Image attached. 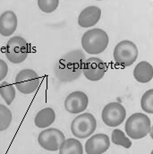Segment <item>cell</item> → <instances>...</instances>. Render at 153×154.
<instances>
[{"label": "cell", "mask_w": 153, "mask_h": 154, "mask_svg": "<svg viewBox=\"0 0 153 154\" xmlns=\"http://www.w3.org/2000/svg\"><path fill=\"white\" fill-rule=\"evenodd\" d=\"M40 79L38 74L32 69L21 70L15 77V86L17 90L23 94L35 92L39 87Z\"/></svg>", "instance_id": "52a82bcc"}, {"label": "cell", "mask_w": 153, "mask_h": 154, "mask_svg": "<svg viewBox=\"0 0 153 154\" xmlns=\"http://www.w3.org/2000/svg\"><path fill=\"white\" fill-rule=\"evenodd\" d=\"M111 141L115 145L122 146L125 149H129L132 147V142L129 138H127L124 133L120 129H115L112 131Z\"/></svg>", "instance_id": "d6986e66"}, {"label": "cell", "mask_w": 153, "mask_h": 154, "mask_svg": "<svg viewBox=\"0 0 153 154\" xmlns=\"http://www.w3.org/2000/svg\"><path fill=\"white\" fill-rule=\"evenodd\" d=\"M97 128V121L90 113H82L77 116L72 121V134L79 139H85L90 136Z\"/></svg>", "instance_id": "8992f818"}, {"label": "cell", "mask_w": 153, "mask_h": 154, "mask_svg": "<svg viewBox=\"0 0 153 154\" xmlns=\"http://www.w3.org/2000/svg\"><path fill=\"white\" fill-rule=\"evenodd\" d=\"M89 98L83 91H76L70 93L65 100V108L71 114H79L88 108Z\"/></svg>", "instance_id": "8fae6325"}, {"label": "cell", "mask_w": 153, "mask_h": 154, "mask_svg": "<svg viewBox=\"0 0 153 154\" xmlns=\"http://www.w3.org/2000/svg\"><path fill=\"white\" fill-rule=\"evenodd\" d=\"M101 17V9L96 5L85 7L79 14L78 24L81 28L92 27L98 23Z\"/></svg>", "instance_id": "4fadbf2b"}, {"label": "cell", "mask_w": 153, "mask_h": 154, "mask_svg": "<svg viewBox=\"0 0 153 154\" xmlns=\"http://www.w3.org/2000/svg\"><path fill=\"white\" fill-rule=\"evenodd\" d=\"M109 42L108 33L99 28L91 29L84 32L81 37V47L84 51L90 55H99L104 52Z\"/></svg>", "instance_id": "7a4b0ae2"}, {"label": "cell", "mask_w": 153, "mask_h": 154, "mask_svg": "<svg viewBox=\"0 0 153 154\" xmlns=\"http://www.w3.org/2000/svg\"><path fill=\"white\" fill-rule=\"evenodd\" d=\"M0 95L7 105H11L15 99V89L13 84L8 82L0 83Z\"/></svg>", "instance_id": "ac0fdd59"}, {"label": "cell", "mask_w": 153, "mask_h": 154, "mask_svg": "<svg viewBox=\"0 0 153 154\" xmlns=\"http://www.w3.org/2000/svg\"><path fill=\"white\" fill-rule=\"evenodd\" d=\"M66 140L64 134L57 128H48L40 132L38 142L40 147L48 152H57Z\"/></svg>", "instance_id": "ba28073f"}, {"label": "cell", "mask_w": 153, "mask_h": 154, "mask_svg": "<svg viewBox=\"0 0 153 154\" xmlns=\"http://www.w3.org/2000/svg\"><path fill=\"white\" fill-rule=\"evenodd\" d=\"M152 66L147 61H142L133 69L134 79L141 83H147L152 80Z\"/></svg>", "instance_id": "9a60e30c"}, {"label": "cell", "mask_w": 153, "mask_h": 154, "mask_svg": "<svg viewBox=\"0 0 153 154\" xmlns=\"http://www.w3.org/2000/svg\"><path fill=\"white\" fill-rule=\"evenodd\" d=\"M110 147L109 137L105 134H97L89 138L85 143L87 154H103Z\"/></svg>", "instance_id": "7c38bea8"}, {"label": "cell", "mask_w": 153, "mask_h": 154, "mask_svg": "<svg viewBox=\"0 0 153 154\" xmlns=\"http://www.w3.org/2000/svg\"><path fill=\"white\" fill-rule=\"evenodd\" d=\"M58 0H38V5L39 9L46 14H50L56 11L58 7Z\"/></svg>", "instance_id": "7402d4cb"}, {"label": "cell", "mask_w": 153, "mask_h": 154, "mask_svg": "<svg viewBox=\"0 0 153 154\" xmlns=\"http://www.w3.org/2000/svg\"><path fill=\"white\" fill-rule=\"evenodd\" d=\"M86 59L85 54L80 49L67 52L56 63L54 66L55 76L62 82L75 81L82 74Z\"/></svg>", "instance_id": "6da1fadb"}, {"label": "cell", "mask_w": 153, "mask_h": 154, "mask_svg": "<svg viewBox=\"0 0 153 154\" xmlns=\"http://www.w3.org/2000/svg\"><path fill=\"white\" fill-rule=\"evenodd\" d=\"M107 72V65L99 57H92L86 59L82 74L86 79L91 82L101 80Z\"/></svg>", "instance_id": "30bf717a"}, {"label": "cell", "mask_w": 153, "mask_h": 154, "mask_svg": "<svg viewBox=\"0 0 153 154\" xmlns=\"http://www.w3.org/2000/svg\"><path fill=\"white\" fill-rule=\"evenodd\" d=\"M30 53V45L25 38L14 36L10 38L5 46L6 58L13 64H21Z\"/></svg>", "instance_id": "5b68a950"}, {"label": "cell", "mask_w": 153, "mask_h": 154, "mask_svg": "<svg viewBox=\"0 0 153 154\" xmlns=\"http://www.w3.org/2000/svg\"><path fill=\"white\" fill-rule=\"evenodd\" d=\"M138 55L139 50L137 46L128 39H124L117 43L113 52L115 64L123 67H128L134 64Z\"/></svg>", "instance_id": "277c9868"}, {"label": "cell", "mask_w": 153, "mask_h": 154, "mask_svg": "<svg viewBox=\"0 0 153 154\" xmlns=\"http://www.w3.org/2000/svg\"><path fill=\"white\" fill-rule=\"evenodd\" d=\"M151 154H153V152H151Z\"/></svg>", "instance_id": "cb8c5ba5"}, {"label": "cell", "mask_w": 153, "mask_h": 154, "mask_svg": "<svg viewBox=\"0 0 153 154\" xmlns=\"http://www.w3.org/2000/svg\"><path fill=\"white\" fill-rule=\"evenodd\" d=\"M8 74V66L3 60L0 59V82H2Z\"/></svg>", "instance_id": "603a6c76"}, {"label": "cell", "mask_w": 153, "mask_h": 154, "mask_svg": "<svg viewBox=\"0 0 153 154\" xmlns=\"http://www.w3.org/2000/svg\"><path fill=\"white\" fill-rule=\"evenodd\" d=\"M126 116L124 107L119 102H110L107 104L101 113V118L105 125L109 127L120 125Z\"/></svg>", "instance_id": "9c48e42d"}, {"label": "cell", "mask_w": 153, "mask_h": 154, "mask_svg": "<svg viewBox=\"0 0 153 154\" xmlns=\"http://www.w3.org/2000/svg\"><path fill=\"white\" fill-rule=\"evenodd\" d=\"M17 16L13 11H5L0 15V34L9 37L14 33L17 28Z\"/></svg>", "instance_id": "5bb4252c"}, {"label": "cell", "mask_w": 153, "mask_h": 154, "mask_svg": "<svg viewBox=\"0 0 153 154\" xmlns=\"http://www.w3.org/2000/svg\"><path fill=\"white\" fill-rule=\"evenodd\" d=\"M56 120V113L52 108H45L39 110L34 118V124L38 128H47Z\"/></svg>", "instance_id": "2e32d148"}, {"label": "cell", "mask_w": 153, "mask_h": 154, "mask_svg": "<svg viewBox=\"0 0 153 154\" xmlns=\"http://www.w3.org/2000/svg\"><path fill=\"white\" fill-rule=\"evenodd\" d=\"M151 122L143 113H134L126 120L125 133L133 140L142 139L150 134Z\"/></svg>", "instance_id": "3957f363"}, {"label": "cell", "mask_w": 153, "mask_h": 154, "mask_svg": "<svg viewBox=\"0 0 153 154\" xmlns=\"http://www.w3.org/2000/svg\"><path fill=\"white\" fill-rule=\"evenodd\" d=\"M141 107L143 111L148 114L153 113V90L150 89L145 91L141 100Z\"/></svg>", "instance_id": "44dd1931"}, {"label": "cell", "mask_w": 153, "mask_h": 154, "mask_svg": "<svg viewBox=\"0 0 153 154\" xmlns=\"http://www.w3.org/2000/svg\"><path fill=\"white\" fill-rule=\"evenodd\" d=\"M13 119V115L11 110L5 105L0 104V132L6 130Z\"/></svg>", "instance_id": "ffe728a7"}, {"label": "cell", "mask_w": 153, "mask_h": 154, "mask_svg": "<svg viewBox=\"0 0 153 154\" xmlns=\"http://www.w3.org/2000/svg\"><path fill=\"white\" fill-rule=\"evenodd\" d=\"M59 154H83V147L79 140L68 138L61 144Z\"/></svg>", "instance_id": "e0dca14e"}]
</instances>
